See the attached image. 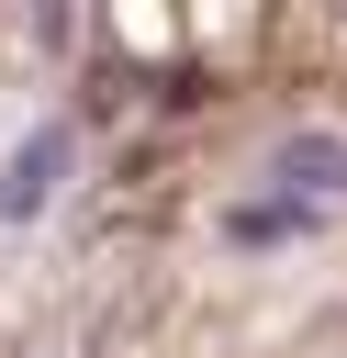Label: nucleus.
<instances>
[{
	"label": "nucleus",
	"instance_id": "obj_1",
	"mask_svg": "<svg viewBox=\"0 0 347 358\" xmlns=\"http://www.w3.org/2000/svg\"><path fill=\"white\" fill-rule=\"evenodd\" d=\"M67 157H78V134H67V112H45V123L0 157V224H34V213L67 190Z\"/></svg>",
	"mask_w": 347,
	"mask_h": 358
},
{
	"label": "nucleus",
	"instance_id": "obj_2",
	"mask_svg": "<svg viewBox=\"0 0 347 358\" xmlns=\"http://www.w3.org/2000/svg\"><path fill=\"white\" fill-rule=\"evenodd\" d=\"M269 179L291 190V201H347V134H325V123H302V134H280L269 145Z\"/></svg>",
	"mask_w": 347,
	"mask_h": 358
},
{
	"label": "nucleus",
	"instance_id": "obj_3",
	"mask_svg": "<svg viewBox=\"0 0 347 358\" xmlns=\"http://www.w3.org/2000/svg\"><path fill=\"white\" fill-rule=\"evenodd\" d=\"M224 235H235V246H269V235H313V201H291V190H269V201H235V213H224Z\"/></svg>",
	"mask_w": 347,
	"mask_h": 358
}]
</instances>
